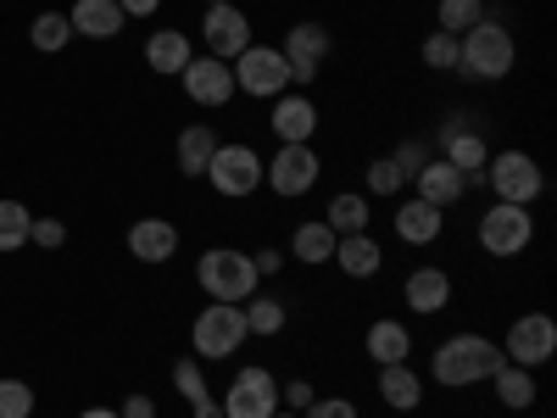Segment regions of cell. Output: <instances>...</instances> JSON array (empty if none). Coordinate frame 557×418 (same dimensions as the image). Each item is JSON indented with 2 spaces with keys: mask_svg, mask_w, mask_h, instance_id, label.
I'll return each mask as SVG.
<instances>
[{
  "mask_svg": "<svg viewBox=\"0 0 557 418\" xmlns=\"http://www.w3.org/2000/svg\"><path fill=\"white\" fill-rule=\"evenodd\" d=\"M496 362H502V346L474 335V330H462V335H446L435 352H430V374L435 385L446 391H469V385H485L496 374Z\"/></svg>",
  "mask_w": 557,
  "mask_h": 418,
  "instance_id": "obj_1",
  "label": "cell"
},
{
  "mask_svg": "<svg viewBox=\"0 0 557 418\" xmlns=\"http://www.w3.org/2000/svg\"><path fill=\"white\" fill-rule=\"evenodd\" d=\"M519 62V45L496 17H480L469 34H457V78L469 84H502Z\"/></svg>",
  "mask_w": 557,
  "mask_h": 418,
  "instance_id": "obj_2",
  "label": "cell"
},
{
  "mask_svg": "<svg viewBox=\"0 0 557 418\" xmlns=\"http://www.w3.org/2000/svg\"><path fill=\"white\" fill-rule=\"evenodd\" d=\"M196 285L207 302H251L257 296V262L235 246H207L196 262Z\"/></svg>",
  "mask_w": 557,
  "mask_h": 418,
  "instance_id": "obj_3",
  "label": "cell"
},
{
  "mask_svg": "<svg viewBox=\"0 0 557 418\" xmlns=\"http://www.w3.org/2000/svg\"><path fill=\"white\" fill-rule=\"evenodd\" d=\"M485 184L496 190V201H507V207H535L546 196V173H541V162L530 151H491Z\"/></svg>",
  "mask_w": 557,
  "mask_h": 418,
  "instance_id": "obj_4",
  "label": "cell"
},
{
  "mask_svg": "<svg viewBox=\"0 0 557 418\" xmlns=\"http://www.w3.org/2000/svg\"><path fill=\"white\" fill-rule=\"evenodd\" d=\"M246 341V312L240 302H207L190 323V346L201 362H223V357H235Z\"/></svg>",
  "mask_w": 557,
  "mask_h": 418,
  "instance_id": "obj_5",
  "label": "cell"
},
{
  "mask_svg": "<svg viewBox=\"0 0 557 418\" xmlns=\"http://www.w3.org/2000/svg\"><path fill=\"white\" fill-rule=\"evenodd\" d=\"M228 67H235V89L251 96V101H278L290 89V67H285V57H278V45H257L251 39Z\"/></svg>",
  "mask_w": 557,
  "mask_h": 418,
  "instance_id": "obj_6",
  "label": "cell"
},
{
  "mask_svg": "<svg viewBox=\"0 0 557 418\" xmlns=\"http://www.w3.org/2000/svg\"><path fill=\"white\" fill-rule=\"evenodd\" d=\"M201 179H212V190L223 201H246L262 184V157H257V146H218Z\"/></svg>",
  "mask_w": 557,
  "mask_h": 418,
  "instance_id": "obj_7",
  "label": "cell"
},
{
  "mask_svg": "<svg viewBox=\"0 0 557 418\" xmlns=\"http://www.w3.org/2000/svg\"><path fill=\"white\" fill-rule=\"evenodd\" d=\"M496 346H502V362L541 368V362H552V352H557V323H552L546 312H524V318L507 323V335H502Z\"/></svg>",
  "mask_w": 557,
  "mask_h": 418,
  "instance_id": "obj_8",
  "label": "cell"
},
{
  "mask_svg": "<svg viewBox=\"0 0 557 418\" xmlns=\"http://www.w3.org/2000/svg\"><path fill=\"white\" fill-rule=\"evenodd\" d=\"M318 173H323V162H318L312 146H278V151L262 162V184H268L273 196H285V201L307 196L312 184H318Z\"/></svg>",
  "mask_w": 557,
  "mask_h": 418,
  "instance_id": "obj_9",
  "label": "cell"
},
{
  "mask_svg": "<svg viewBox=\"0 0 557 418\" xmlns=\"http://www.w3.org/2000/svg\"><path fill=\"white\" fill-rule=\"evenodd\" d=\"M530 241H535V218H530V207H507V201H496V207L480 218V246H485L491 257H524Z\"/></svg>",
  "mask_w": 557,
  "mask_h": 418,
  "instance_id": "obj_10",
  "label": "cell"
},
{
  "mask_svg": "<svg viewBox=\"0 0 557 418\" xmlns=\"http://www.w3.org/2000/svg\"><path fill=\"white\" fill-rule=\"evenodd\" d=\"M273 413H278V380L262 362L240 368L223 391V418H273Z\"/></svg>",
  "mask_w": 557,
  "mask_h": 418,
  "instance_id": "obj_11",
  "label": "cell"
},
{
  "mask_svg": "<svg viewBox=\"0 0 557 418\" xmlns=\"http://www.w3.org/2000/svg\"><path fill=\"white\" fill-rule=\"evenodd\" d=\"M201 39H207V57L235 62L246 45H251V17H246L240 7H228V0H207V12H201Z\"/></svg>",
  "mask_w": 557,
  "mask_h": 418,
  "instance_id": "obj_12",
  "label": "cell"
},
{
  "mask_svg": "<svg viewBox=\"0 0 557 418\" xmlns=\"http://www.w3.org/2000/svg\"><path fill=\"white\" fill-rule=\"evenodd\" d=\"M330 28L323 23H296L290 34H285V45H278V57H285V67H290V84L296 89H307L312 78H318V67H323V57H330Z\"/></svg>",
  "mask_w": 557,
  "mask_h": 418,
  "instance_id": "obj_13",
  "label": "cell"
},
{
  "mask_svg": "<svg viewBox=\"0 0 557 418\" xmlns=\"http://www.w3.org/2000/svg\"><path fill=\"white\" fill-rule=\"evenodd\" d=\"M441 157H446L462 179H469V184H480V179H485V162H491V146L480 139V128L457 112V118H446V128H441Z\"/></svg>",
  "mask_w": 557,
  "mask_h": 418,
  "instance_id": "obj_14",
  "label": "cell"
},
{
  "mask_svg": "<svg viewBox=\"0 0 557 418\" xmlns=\"http://www.w3.org/2000/svg\"><path fill=\"white\" fill-rule=\"evenodd\" d=\"M178 78H184V96H190L196 107H212V112L240 96V89H235V67L218 62V57H190V67H184Z\"/></svg>",
  "mask_w": 557,
  "mask_h": 418,
  "instance_id": "obj_15",
  "label": "cell"
},
{
  "mask_svg": "<svg viewBox=\"0 0 557 418\" xmlns=\"http://www.w3.org/2000/svg\"><path fill=\"white\" fill-rule=\"evenodd\" d=\"M268 128L278 134V146H312V134H318V107L307 101V89H285V96L273 101Z\"/></svg>",
  "mask_w": 557,
  "mask_h": 418,
  "instance_id": "obj_16",
  "label": "cell"
},
{
  "mask_svg": "<svg viewBox=\"0 0 557 418\" xmlns=\"http://www.w3.org/2000/svg\"><path fill=\"white\" fill-rule=\"evenodd\" d=\"M412 190H418V201H430V207H451V201H462V196H469V179H462L446 157H430L424 168H418L412 173Z\"/></svg>",
  "mask_w": 557,
  "mask_h": 418,
  "instance_id": "obj_17",
  "label": "cell"
},
{
  "mask_svg": "<svg viewBox=\"0 0 557 418\" xmlns=\"http://www.w3.org/2000/svg\"><path fill=\"white\" fill-rule=\"evenodd\" d=\"M401 302H407L412 312H424V318L446 312V307H451V273H446V268H412L407 285H401Z\"/></svg>",
  "mask_w": 557,
  "mask_h": 418,
  "instance_id": "obj_18",
  "label": "cell"
},
{
  "mask_svg": "<svg viewBox=\"0 0 557 418\" xmlns=\"http://www.w3.org/2000/svg\"><path fill=\"white\" fill-rule=\"evenodd\" d=\"M441 229H446V212L430 207V201L412 196V201L396 207V241H401V246H435Z\"/></svg>",
  "mask_w": 557,
  "mask_h": 418,
  "instance_id": "obj_19",
  "label": "cell"
},
{
  "mask_svg": "<svg viewBox=\"0 0 557 418\" xmlns=\"http://www.w3.org/2000/svg\"><path fill=\"white\" fill-rule=\"evenodd\" d=\"M190 34H178V28H157L151 39H146V67L157 73V78H178L184 67H190Z\"/></svg>",
  "mask_w": 557,
  "mask_h": 418,
  "instance_id": "obj_20",
  "label": "cell"
},
{
  "mask_svg": "<svg viewBox=\"0 0 557 418\" xmlns=\"http://www.w3.org/2000/svg\"><path fill=\"white\" fill-rule=\"evenodd\" d=\"M346 279H374L385 268V246L374 235H341L335 241V257H330Z\"/></svg>",
  "mask_w": 557,
  "mask_h": 418,
  "instance_id": "obj_21",
  "label": "cell"
},
{
  "mask_svg": "<svg viewBox=\"0 0 557 418\" xmlns=\"http://www.w3.org/2000/svg\"><path fill=\"white\" fill-rule=\"evenodd\" d=\"M67 23H73V34H84V39H117L128 17H123L117 0H78V7L67 12Z\"/></svg>",
  "mask_w": 557,
  "mask_h": 418,
  "instance_id": "obj_22",
  "label": "cell"
},
{
  "mask_svg": "<svg viewBox=\"0 0 557 418\" xmlns=\"http://www.w3.org/2000/svg\"><path fill=\"white\" fill-rule=\"evenodd\" d=\"M128 251H134L139 262H168V257L178 251V229H173L168 218H139V223L128 229Z\"/></svg>",
  "mask_w": 557,
  "mask_h": 418,
  "instance_id": "obj_23",
  "label": "cell"
},
{
  "mask_svg": "<svg viewBox=\"0 0 557 418\" xmlns=\"http://www.w3.org/2000/svg\"><path fill=\"white\" fill-rule=\"evenodd\" d=\"M362 352L374 357L380 368H385V362H407V357H412L407 323H396V318H374V323H368V335H362Z\"/></svg>",
  "mask_w": 557,
  "mask_h": 418,
  "instance_id": "obj_24",
  "label": "cell"
},
{
  "mask_svg": "<svg viewBox=\"0 0 557 418\" xmlns=\"http://www.w3.org/2000/svg\"><path fill=\"white\" fill-rule=\"evenodd\" d=\"M173 391L190 402L196 418H223V402H212V385H207V374H201V357L173 362Z\"/></svg>",
  "mask_w": 557,
  "mask_h": 418,
  "instance_id": "obj_25",
  "label": "cell"
},
{
  "mask_svg": "<svg viewBox=\"0 0 557 418\" xmlns=\"http://www.w3.org/2000/svg\"><path fill=\"white\" fill-rule=\"evenodd\" d=\"M380 402L396 407V413H412L418 402H424V380H418L412 362H385L380 368Z\"/></svg>",
  "mask_w": 557,
  "mask_h": 418,
  "instance_id": "obj_26",
  "label": "cell"
},
{
  "mask_svg": "<svg viewBox=\"0 0 557 418\" xmlns=\"http://www.w3.org/2000/svg\"><path fill=\"white\" fill-rule=\"evenodd\" d=\"M485 385L496 391V402H502V407H513V413L535 407V368H519V362H496V374H491Z\"/></svg>",
  "mask_w": 557,
  "mask_h": 418,
  "instance_id": "obj_27",
  "label": "cell"
},
{
  "mask_svg": "<svg viewBox=\"0 0 557 418\" xmlns=\"http://www.w3.org/2000/svg\"><path fill=\"white\" fill-rule=\"evenodd\" d=\"M218 146H223V139H218L212 123H190V128L178 134V173H184V179H201Z\"/></svg>",
  "mask_w": 557,
  "mask_h": 418,
  "instance_id": "obj_28",
  "label": "cell"
},
{
  "mask_svg": "<svg viewBox=\"0 0 557 418\" xmlns=\"http://www.w3.org/2000/svg\"><path fill=\"white\" fill-rule=\"evenodd\" d=\"M335 229L330 223H296V235H290V257H301V268H323V262H330L335 257Z\"/></svg>",
  "mask_w": 557,
  "mask_h": 418,
  "instance_id": "obj_29",
  "label": "cell"
},
{
  "mask_svg": "<svg viewBox=\"0 0 557 418\" xmlns=\"http://www.w3.org/2000/svg\"><path fill=\"white\" fill-rule=\"evenodd\" d=\"M240 312H246V335H285V323H290V307L278 296H251Z\"/></svg>",
  "mask_w": 557,
  "mask_h": 418,
  "instance_id": "obj_30",
  "label": "cell"
},
{
  "mask_svg": "<svg viewBox=\"0 0 557 418\" xmlns=\"http://www.w3.org/2000/svg\"><path fill=\"white\" fill-rule=\"evenodd\" d=\"M368 218H374V212H368V196L341 190V196L330 201V218H323V223H330L335 235H368Z\"/></svg>",
  "mask_w": 557,
  "mask_h": 418,
  "instance_id": "obj_31",
  "label": "cell"
},
{
  "mask_svg": "<svg viewBox=\"0 0 557 418\" xmlns=\"http://www.w3.org/2000/svg\"><path fill=\"white\" fill-rule=\"evenodd\" d=\"M28 39H34V51L57 57L62 45L73 39V23H67V12H39V17H34V28H28Z\"/></svg>",
  "mask_w": 557,
  "mask_h": 418,
  "instance_id": "obj_32",
  "label": "cell"
},
{
  "mask_svg": "<svg viewBox=\"0 0 557 418\" xmlns=\"http://www.w3.org/2000/svg\"><path fill=\"white\" fill-rule=\"evenodd\" d=\"M28 229H34V212L23 201H0V251H23Z\"/></svg>",
  "mask_w": 557,
  "mask_h": 418,
  "instance_id": "obj_33",
  "label": "cell"
},
{
  "mask_svg": "<svg viewBox=\"0 0 557 418\" xmlns=\"http://www.w3.org/2000/svg\"><path fill=\"white\" fill-rule=\"evenodd\" d=\"M480 17H491V12H485V0H441V12H435L441 34H469Z\"/></svg>",
  "mask_w": 557,
  "mask_h": 418,
  "instance_id": "obj_34",
  "label": "cell"
},
{
  "mask_svg": "<svg viewBox=\"0 0 557 418\" xmlns=\"http://www.w3.org/2000/svg\"><path fill=\"white\" fill-rule=\"evenodd\" d=\"M368 190H374V196H401L407 190V173L391 157H374V162H368Z\"/></svg>",
  "mask_w": 557,
  "mask_h": 418,
  "instance_id": "obj_35",
  "label": "cell"
},
{
  "mask_svg": "<svg viewBox=\"0 0 557 418\" xmlns=\"http://www.w3.org/2000/svg\"><path fill=\"white\" fill-rule=\"evenodd\" d=\"M418 57H424V67H435V73H457V34H441V28H435Z\"/></svg>",
  "mask_w": 557,
  "mask_h": 418,
  "instance_id": "obj_36",
  "label": "cell"
},
{
  "mask_svg": "<svg viewBox=\"0 0 557 418\" xmlns=\"http://www.w3.org/2000/svg\"><path fill=\"white\" fill-rule=\"evenodd\" d=\"M0 418H34V391L23 380H0Z\"/></svg>",
  "mask_w": 557,
  "mask_h": 418,
  "instance_id": "obj_37",
  "label": "cell"
},
{
  "mask_svg": "<svg viewBox=\"0 0 557 418\" xmlns=\"http://www.w3.org/2000/svg\"><path fill=\"white\" fill-rule=\"evenodd\" d=\"M430 157H435V151H430V146H424V139H401V146H396V151H391V162H396V168H401V173H407V179H412V173H418V168H424V162H430Z\"/></svg>",
  "mask_w": 557,
  "mask_h": 418,
  "instance_id": "obj_38",
  "label": "cell"
},
{
  "mask_svg": "<svg viewBox=\"0 0 557 418\" xmlns=\"http://www.w3.org/2000/svg\"><path fill=\"white\" fill-rule=\"evenodd\" d=\"M301 418H362V413H357V402H351V396H318Z\"/></svg>",
  "mask_w": 557,
  "mask_h": 418,
  "instance_id": "obj_39",
  "label": "cell"
},
{
  "mask_svg": "<svg viewBox=\"0 0 557 418\" xmlns=\"http://www.w3.org/2000/svg\"><path fill=\"white\" fill-rule=\"evenodd\" d=\"M28 241H34V246H45V251H57V246L67 241V223H62V218H34Z\"/></svg>",
  "mask_w": 557,
  "mask_h": 418,
  "instance_id": "obj_40",
  "label": "cell"
},
{
  "mask_svg": "<svg viewBox=\"0 0 557 418\" xmlns=\"http://www.w3.org/2000/svg\"><path fill=\"white\" fill-rule=\"evenodd\" d=\"M312 402H318L312 380H290V385H278V407H290V413H307Z\"/></svg>",
  "mask_w": 557,
  "mask_h": 418,
  "instance_id": "obj_41",
  "label": "cell"
},
{
  "mask_svg": "<svg viewBox=\"0 0 557 418\" xmlns=\"http://www.w3.org/2000/svg\"><path fill=\"white\" fill-rule=\"evenodd\" d=\"M251 262H257V279H268V273H278V268H285V251H273V246H262V251H257Z\"/></svg>",
  "mask_w": 557,
  "mask_h": 418,
  "instance_id": "obj_42",
  "label": "cell"
},
{
  "mask_svg": "<svg viewBox=\"0 0 557 418\" xmlns=\"http://www.w3.org/2000/svg\"><path fill=\"white\" fill-rule=\"evenodd\" d=\"M123 418H157V402L151 396H128L123 402Z\"/></svg>",
  "mask_w": 557,
  "mask_h": 418,
  "instance_id": "obj_43",
  "label": "cell"
},
{
  "mask_svg": "<svg viewBox=\"0 0 557 418\" xmlns=\"http://www.w3.org/2000/svg\"><path fill=\"white\" fill-rule=\"evenodd\" d=\"M117 7H123V17H151L162 0H117Z\"/></svg>",
  "mask_w": 557,
  "mask_h": 418,
  "instance_id": "obj_44",
  "label": "cell"
},
{
  "mask_svg": "<svg viewBox=\"0 0 557 418\" xmlns=\"http://www.w3.org/2000/svg\"><path fill=\"white\" fill-rule=\"evenodd\" d=\"M78 418H123V413H117V407H84Z\"/></svg>",
  "mask_w": 557,
  "mask_h": 418,
  "instance_id": "obj_45",
  "label": "cell"
},
{
  "mask_svg": "<svg viewBox=\"0 0 557 418\" xmlns=\"http://www.w3.org/2000/svg\"><path fill=\"white\" fill-rule=\"evenodd\" d=\"M273 418H301V413H290V407H278V413H273Z\"/></svg>",
  "mask_w": 557,
  "mask_h": 418,
  "instance_id": "obj_46",
  "label": "cell"
}]
</instances>
